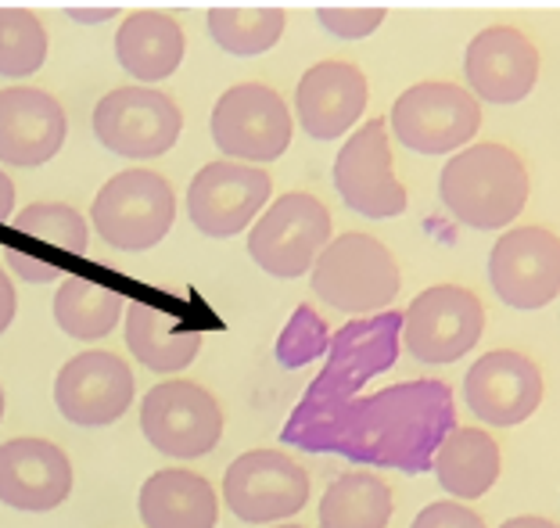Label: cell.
<instances>
[{
    "label": "cell",
    "mask_w": 560,
    "mask_h": 528,
    "mask_svg": "<svg viewBox=\"0 0 560 528\" xmlns=\"http://www.w3.org/2000/svg\"><path fill=\"white\" fill-rule=\"evenodd\" d=\"M453 392L445 381H402L371 395H349L302 424H288L284 443L335 449L349 460L399 471H428L439 443L453 432Z\"/></svg>",
    "instance_id": "6da1fadb"
},
{
    "label": "cell",
    "mask_w": 560,
    "mask_h": 528,
    "mask_svg": "<svg viewBox=\"0 0 560 528\" xmlns=\"http://www.w3.org/2000/svg\"><path fill=\"white\" fill-rule=\"evenodd\" d=\"M439 198L445 213L470 230H503L517 223L532 198L525 159L500 140H475L450 154L439 173Z\"/></svg>",
    "instance_id": "7a4b0ae2"
},
{
    "label": "cell",
    "mask_w": 560,
    "mask_h": 528,
    "mask_svg": "<svg viewBox=\"0 0 560 528\" xmlns=\"http://www.w3.org/2000/svg\"><path fill=\"white\" fill-rule=\"evenodd\" d=\"M310 288L324 306L366 320L385 313L399 299L402 274L385 241L352 230V234L330 238L310 269Z\"/></svg>",
    "instance_id": "3957f363"
},
{
    "label": "cell",
    "mask_w": 560,
    "mask_h": 528,
    "mask_svg": "<svg viewBox=\"0 0 560 528\" xmlns=\"http://www.w3.org/2000/svg\"><path fill=\"white\" fill-rule=\"evenodd\" d=\"M335 223L327 205L310 191H288L266 205L248 230V255L277 280H299L330 244Z\"/></svg>",
    "instance_id": "277c9868"
},
{
    "label": "cell",
    "mask_w": 560,
    "mask_h": 528,
    "mask_svg": "<svg viewBox=\"0 0 560 528\" xmlns=\"http://www.w3.org/2000/svg\"><path fill=\"white\" fill-rule=\"evenodd\" d=\"M176 220L173 184L155 170H122L94 195L91 223L119 252H148Z\"/></svg>",
    "instance_id": "5b68a950"
},
{
    "label": "cell",
    "mask_w": 560,
    "mask_h": 528,
    "mask_svg": "<svg viewBox=\"0 0 560 528\" xmlns=\"http://www.w3.org/2000/svg\"><path fill=\"white\" fill-rule=\"evenodd\" d=\"M209 134L215 148L226 154V162L262 165L277 162L288 151L295 119L284 97L266 83H237L223 90L212 108Z\"/></svg>",
    "instance_id": "8992f818"
},
{
    "label": "cell",
    "mask_w": 560,
    "mask_h": 528,
    "mask_svg": "<svg viewBox=\"0 0 560 528\" xmlns=\"http://www.w3.org/2000/svg\"><path fill=\"white\" fill-rule=\"evenodd\" d=\"M486 334V306L464 285H431L406 306L399 342L417 364L450 367Z\"/></svg>",
    "instance_id": "52a82bcc"
},
{
    "label": "cell",
    "mask_w": 560,
    "mask_h": 528,
    "mask_svg": "<svg viewBox=\"0 0 560 528\" xmlns=\"http://www.w3.org/2000/svg\"><path fill=\"white\" fill-rule=\"evenodd\" d=\"M388 126L417 154H456L478 137L481 105L460 83L424 80L396 97Z\"/></svg>",
    "instance_id": "ba28073f"
},
{
    "label": "cell",
    "mask_w": 560,
    "mask_h": 528,
    "mask_svg": "<svg viewBox=\"0 0 560 528\" xmlns=\"http://www.w3.org/2000/svg\"><path fill=\"white\" fill-rule=\"evenodd\" d=\"M184 130V112L159 87H116L94 105V137L122 159H159Z\"/></svg>",
    "instance_id": "9c48e42d"
},
{
    "label": "cell",
    "mask_w": 560,
    "mask_h": 528,
    "mask_svg": "<svg viewBox=\"0 0 560 528\" xmlns=\"http://www.w3.org/2000/svg\"><path fill=\"white\" fill-rule=\"evenodd\" d=\"M140 432L165 457L198 460L223 439V406L195 381H162L140 403Z\"/></svg>",
    "instance_id": "30bf717a"
},
{
    "label": "cell",
    "mask_w": 560,
    "mask_h": 528,
    "mask_svg": "<svg viewBox=\"0 0 560 528\" xmlns=\"http://www.w3.org/2000/svg\"><path fill=\"white\" fill-rule=\"evenodd\" d=\"M310 471L280 449H248L223 474V500L237 521H288L310 504Z\"/></svg>",
    "instance_id": "8fae6325"
},
{
    "label": "cell",
    "mask_w": 560,
    "mask_h": 528,
    "mask_svg": "<svg viewBox=\"0 0 560 528\" xmlns=\"http://www.w3.org/2000/svg\"><path fill=\"white\" fill-rule=\"evenodd\" d=\"M489 285L517 313H536L560 295V238L546 227H511L489 249Z\"/></svg>",
    "instance_id": "7c38bea8"
},
{
    "label": "cell",
    "mask_w": 560,
    "mask_h": 528,
    "mask_svg": "<svg viewBox=\"0 0 560 528\" xmlns=\"http://www.w3.org/2000/svg\"><path fill=\"white\" fill-rule=\"evenodd\" d=\"M335 191L352 213L366 216V220H392V216L406 213L410 195L396 176L385 119H366L341 145L335 159Z\"/></svg>",
    "instance_id": "4fadbf2b"
},
{
    "label": "cell",
    "mask_w": 560,
    "mask_h": 528,
    "mask_svg": "<svg viewBox=\"0 0 560 528\" xmlns=\"http://www.w3.org/2000/svg\"><path fill=\"white\" fill-rule=\"evenodd\" d=\"M273 195V180L259 165L209 162L187 187V216L206 238H234L259 220Z\"/></svg>",
    "instance_id": "5bb4252c"
},
{
    "label": "cell",
    "mask_w": 560,
    "mask_h": 528,
    "mask_svg": "<svg viewBox=\"0 0 560 528\" xmlns=\"http://www.w3.org/2000/svg\"><path fill=\"white\" fill-rule=\"evenodd\" d=\"M546 381L532 356L517 349H492L467 367L464 403L481 424L517 428L542 406Z\"/></svg>",
    "instance_id": "9a60e30c"
},
{
    "label": "cell",
    "mask_w": 560,
    "mask_h": 528,
    "mask_svg": "<svg viewBox=\"0 0 560 528\" xmlns=\"http://www.w3.org/2000/svg\"><path fill=\"white\" fill-rule=\"evenodd\" d=\"M539 47L517 25H486L464 50V76L475 101L521 105L539 83Z\"/></svg>",
    "instance_id": "2e32d148"
},
{
    "label": "cell",
    "mask_w": 560,
    "mask_h": 528,
    "mask_svg": "<svg viewBox=\"0 0 560 528\" xmlns=\"http://www.w3.org/2000/svg\"><path fill=\"white\" fill-rule=\"evenodd\" d=\"M137 381L122 356L91 349L72 356L55 378V403L75 428H108L133 403Z\"/></svg>",
    "instance_id": "e0dca14e"
},
{
    "label": "cell",
    "mask_w": 560,
    "mask_h": 528,
    "mask_svg": "<svg viewBox=\"0 0 560 528\" xmlns=\"http://www.w3.org/2000/svg\"><path fill=\"white\" fill-rule=\"evenodd\" d=\"M366 101H371V83L363 69L352 61L327 58L302 72L295 87V119L305 137L338 140L363 119Z\"/></svg>",
    "instance_id": "ac0fdd59"
},
{
    "label": "cell",
    "mask_w": 560,
    "mask_h": 528,
    "mask_svg": "<svg viewBox=\"0 0 560 528\" xmlns=\"http://www.w3.org/2000/svg\"><path fill=\"white\" fill-rule=\"evenodd\" d=\"M72 493V460L66 449L19 435L0 446V504L25 514L55 510Z\"/></svg>",
    "instance_id": "d6986e66"
},
{
    "label": "cell",
    "mask_w": 560,
    "mask_h": 528,
    "mask_svg": "<svg viewBox=\"0 0 560 528\" xmlns=\"http://www.w3.org/2000/svg\"><path fill=\"white\" fill-rule=\"evenodd\" d=\"M69 119L55 94L40 87L0 90V162L36 170L66 145Z\"/></svg>",
    "instance_id": "ffe728a7"
},
{
    "label": "cell",
    "mask_w": 560,
    "mask_h": 528,
    "mask_svg": "<svg viewBox=\"0 0 560 528\" xmlns=\"http://www.w3.org/2000/svg\"><path fill=\"white\" fill-rule=\"evenodd\" d=\"M431 471H435L439 485L456 504H470V500H481L500 482L503 449L492 432L460 424L439 443L435 457H431Z\"/></svg>",
    "instance_id": "44dd1931"
},
{
    "label": "cell",
    "mask_w": 560,
    "mask_h": 528,
    "mask_svg": "<svg viewBox=\"0 0 560 528\" xmlns=\"http://www.w3.org/2000/svg\"><path fill=\"white\" fill-rule=\"evenodd\" d=\"M184 50H187V41H184L180 22L173 15H165V11H151V8L130 11L116 33L119 66L130 72V80H140V87L170 80V76L180 69Z\"/></svg>",
    "instance_id": "7402d4cb"
},
{
    "label": "cell",
    "mask_w": 560,
    "mask_h": 528,
    "mask_svg": "<svg viewBox=\"0 0 560 528\" xmlns=\"http://www.w3.org/2000/svg\"><path fill=\"white\" fill-rule=\"evenodd\" d=\"M144 528H215V489L187 468H162L140 485L137 500Z\"/></svg>",
    "instance_id": "603a6c76"
},
{
    "label": "cell",
    "mask_w": 560,
    "mask_h": 528,
    "mask_svg": "<svg viewBox=\"0 0 560 528\" xmlns=\"http://www.w3.org/2000/svg\"><path fill=\"white\" fill-rule=\"evenodd\" d=\"M126 345L140 367L155 375H176L195 364L201 353V331L187 320L173 317L170 309L151 302H130L126 309Z\"/></svg>",
    "instance_id": "cb8c5ba5"
},
{
    "label": "cell",
    "mask_w": 560,
    "mask_h": 528,
    "mask_svg": "<svg viewBox=\"0 0 560 528\" xmlns=\"http://www.w3.org/2000/svg\"><path fill=\"white\" fill-rule=\"evenodd\" d=\"M320 528H388L396 514L392 485L374 471H346L320 500Z\"/></svg>",
    "instance_id": "d4e9b609"
},
{
    "label": "cell",
    "mask_w": 560,
    "mask_h": 528,
    "mask_svg": "<svg viewBox=\"0 0 560 528\" xmlns=\"http://www.w3.org/2000/svg\"><path fill=\"white\" fill-rule=\"evenodd\" d=\"M122 309H126L122 291L97 285V280H86L80 274L61 280V288L55 295L58 328L75 342H101L119 324Z\"/></svg>",
    "instance_id": "484cf974"
},
{
    "label": "cell",
    "mask_w": 560,
    "mask_h": 528,
    "mask_svg": "<svg viewBox=\"0 0 560 528\" xmlns=\"http://www.w3.org/2000/svg\"><path fill=\"white\" fill-rule=\"evenodd\" d=\"M288 15L280 8H212L206 30L215 47L234 58H256L273 50L284 36Z\"/></svg>",
    "instance_id": "4316f807"
},
{
    "label": "cell",
    "mask_w": 560,
    "mask_h": 528,
    "mask_svg": "<svg viewBox=\"0 0 560 528\" xmlns=\"http://www.w3.org/2000/svg\"><path fill=\"white\" fill-rule=\"evenodd\" d=\"M47 30L25 8H0V76L25 80L47 61Z\"/></svg>",
    "instance_id": "83f0119b"
},
{
    "label": "cell",
    "mask_w": 560,
    "mask_h": 528,
    "mask_svg": "<svg viewBox=\"0 0 560 528\" xmlns=\"http://www.w3.org/2000/svg\"><path fill=\"white\" fill-rule=\"evenodd\" d=\"M15 234L22 238H33V241H44L50 249L72 255L80 260L86 252V220L80 209H72L69 202H33L15 216Z\"/></svg>",
    "instance_id": "f1b7e54d"
},
{
    "label": "cell",
    "mask_w": 560,
    "mask_h": 528,
    "mask_svg": "<svg viewBox=\"0 0 560 528\" xmlns=\"http://www.w3.org/2000/svg\"><path fill=\"white\" fill-rule=\"evenodd\" d=\"M324 349H327V324L310 306H299L295 320L288 324L284 338L277 345V356L284 359L288 367H302V364H310L313 356H320Z\"/></svg>",
    "instance_id": "f546056e"
},
{
    "label": "cell",
    "mask_w": 560,
    "mask_h": 528,
    "mask_svg": "<svg viewBox=\"0 0 560 528\" xmlns=\"http://www.w3.org/2000/svg\"><path fill=\"white\" fill-rule=\"evenodd\" d=\"M316 19L320 25L338 36V41H363V36H371L381 30V22L388 19L385 8H363V4H352V8H316Z\"/></svg>",
    "instance_id": "4dcf8cb0"
},
{
    "label": "cell",
    "mask_w": 560,
    "mask_h": 528,
    "mask_svg": "<svg viewBox=\"0 0 560 528\" xmlns=\"http://www.w3.org/2000/svg\"><path fill=\"white\" fill-rule=\"evenodd\" d=\"M410 528H486V518L456 500H435L417 514Z\"/></svg>",
    "instance_id": "1f68e13d"
},
{
    "label": "cell",
    "mask_w": 560,
    "mask_h": 528,
    "mask_svg": "<svg viewBox=\"0 0 560 528\" xmlns=\"http://www.w3.org/2000/svg\"><path fill=\"white\" fill-rule=\"evenodd\" d=\"M4 263L8 269L15 274L19 280H30V285H47V280H66V269L55 266V263H44V260H33V255H25L22 249H11L4 252Z\"/></svg>",
    "instance_id": "d6a6232c"
},
{
    "label": "cell",
    "mask_w": 560,
    "mask_h": 528,
    "mask_svg": "<svg viewBox=\"0 0 560 528\" xmlns=\"http://www.w3.org/2000/svg\"><path fill=\"white\" fill-rule=\"evenodd\" d=\"M19 313V295H15V280H11L4 269H0V334L15 324Z\"/></svg>",
    "instance_id": "836d02e7"
},
{
    "label": "cell",
    "mask_w": 560,
    "mask_h": 528,
    "mask_svg": "<svg viewBox=\"0 0 560 528\" xmlns=\"http://www.w3.org/2000/svg\"><path fill=\"white\" fill-rule=\"evenodd\" d=\"M66 15H69L72 22L97 25V22H105V19H116V15H119V8H66Z\"/></svg>",
    "instance_id": "e575fe53"
},
{
    "label": "cell",
    "mask_w": 560,
    "mask_h": 528,
    "mask_svg": "<svg viewBox=\"0 0 560 528\" xmlns=\"http://www.w3.org/2000/svg\"><path fill=\"white\" fill-rule=\"evenodd\" d=\"M15 180H11L4 170H0V223L11 220V213H15Z\"/></svg>",
    "instance_id": "d590c367"
},
{
    "label": "cell",
    "mask_w": 560,
    "mask_h": 528,
    "mask_svg": "<svg viewBox=\"0 0 560 528\" xmlns=\"http://www.w3.org/2000/svg\"><path fill=\"white\" fill-rule=\"evenodd\" d=\"M500 528H560V525L550 521V518H542V514H517V518L503 521Z\"/></svg>",
    "instance_id": "8d00e7d4"
},
{
    "label": "cell",
    "mask_w": 560,
    "mask_h": 528,
    "mask_svg": "<svg viewBox=\"0 0 560 528\" xmlns=\"http://www.w3.org/2000/svg\"><path fill=\"white\" fill-rule=\"evenodd\" d=\"M0 417H4V389H0Z\"/></svg>",
    "instance_id": "74e56055"
},
{
    "label": "cell",
    "mask_w": 560,
    "mask_h": 528,
    "mask_svg": "<svg viewBox=\"0 0 560 528\" xmlns=\"http://www.w3.org/2000/svg\"><path fill=\"white\" fill-rule=\"evenodd\" d=\"M273 528H302V525H273Z\"/></svg>",
    "instance_id": "f35d334b"
}]
</instances>
